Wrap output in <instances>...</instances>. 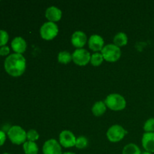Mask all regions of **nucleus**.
<instances>
[{
	"label": "nucleus",
	"mask_w": 154,
	"mask_h": 154,
	"mask_svg": "<svg viewBox=\"0 0 154 154\" xmlns=\"http://www.w3.org/2000/svg\"><path fill=\"white\" fill-rule=\"evenodd\" d=\"M5 69L11 76L19 77L25 72L26 69V61L22 54H10L5 60Z\"/></svg>",
	"instance_id": "f257e3e1"
},
{
	"label": "nucleus",
	"mask_w": 154,
	"mask_h": 154,
	"mask_svg": "<svg viewBox=\"0 0 154 154\" xmlns=\"http://www.w3.org/2000/svg\"><path fill=\"white\" fill-rule=\"evenodd\" d=\"M107 108L112 111H122L126 106V101L123 96L118 93H111L108 95L105 100Z\"/></svg>",
	"instance_id": "f03ea898"
},
{
	"label": "nucleus",
	"mask_w": 154,
	"mask_h": 154,
	"mask_svg": "<svg viewBox=\"0 0 154 154\" xmlns=\"http://www.w3.org/2000/svg\"><path fill=\"white\" fill-rule=\"evenodd\" d=\"M8 136L14 144H24L26 140V132L20 126H13L8 131Z\"/></svg>",
	"instance_id": "7ed1b4c3"
},
{
	"label": "nucleus",
	"mask_w": 154,
	"mask_h": 154,
	"mask_svg": "<svg viewBox=\"0 0 154 154\" xmlns=\"http://www.w3.org/2000/svg\"><path fill=\"white\" fill-rule=\"evenodd\" d=\"M102 54L104 60L110 63H114L120 60L121 57V50L114 44L105 45L102 50Z\"/></svg>",
	"instance_id": "20e7f679"
},
{
	"label": "nucleus",
	"mask_w": 154,
	"mask_h": 154,
	"mask_svg": "<svg viewBox=\"0 0 154 154\" xmlns=\"http://www.w3.org/2000/svg\"><path fill=\"white\" fill-rule=\"evenodd\" d=\"M59 33V27L55 23H45L40 28V35L43 39L50 41L57 37Z\"/></svg>",
	"instance_id": "39448f33"
},
{
	"label": "nucleus",
	"mask_w": 154,
	"mask_h": 154,
	"mask_svg": "<svg viewBox=\"0 0 154 154\" xmlns=\"http://www.w3.org/2000/svg\"><path fill=\"white\" fill-rule=\"evenodd\" d=\"M126 135V131L120 125H113L107 131V138L111 142H119Z\"/></svg>",
	"instance_id": "423d86ee"
},
{
	"label": "nucleus",
	"mask_w": 154,
	"mask_h": 154,
	"mask_svg": "<svg viewBox=\"0 0 154 154\" xmlns=\"http://www.w3.org/2000/svg\"><path fill=\"white\" fill-rule=\"evenodd\" d=\"M90 52L84 48L76 49L72 54V61L79 66H87L90 62Z\"/></svg>",
	"instance_id": "0eeeda50"
},
{
	"label": "nucleus",
	"mask_w": 154,
	"mask_h": 154,
	"mask_svg": "<svg viewBox=\"0 0 154 154\" xmlns=\"http://www.w3.org/2000/svg\"><path fill=\"white\" fill-rule=\"evenodd\" d=\"M59 140H60L59 142L62 147L65 148H70V147H75L77 138L71 131L63 130L60 132Z\"/></svg>",
	"instance_id": "6e6552de"
},
{
	"label": "nucleus",
	"mask_w": 154,
	"mask_h": 154,
	"mask_svg": "<svg viewBox=\"0 0 154 154\" xmlns=\"http://www.w3.org/2000/svg\"><path fill=\"white\" fill-rule=\"evenodd\" d=\"M42 152L43 154H63L62 146L59 141L54 138L45 141L42 147Z\"/></svg>",
	"instance_id": "1a4fd4ad"
},
{
	"label": "nucleus",
	"mask_w": 154,
	"mask_h": 154,
	"mask_svg": "<svg viewBox=\"0 0 154 154\" xmlns=\"http://www.w3.org/2000/svg\"><path fill=\"white\" fill-rule=\"evenodd\" d=\"M88 46L92 51L95 52L102 51L105 47V42L103 38L97 34L92 35L88 40Z\"/></svg>",
	"instance_id": "9d476101"
},
{
	"label": "nucleus",
	"mask_w": 154,
	"mask_h": 154,
	"mask_svg": "<svg viewBox=\"0 0 154 154\" xmlns=\"http://www.w3.org/2000/svg\"><path fill=\"white\" fill-rule=\"evenodd\" d=\"M72 45L77 48L80 49L82 48L87 42V35L82 31H76L72 34L71 38Z\"/></svg>",
	"instance_id": "9b49d317"
},
{
	"label": "nucleus",
	"mask_w": 154,
	"mask_h": 154,
	"mask_svg": "<svg viewBox=\"0 0 154 154\" xmlns=\"http://www.w3.org/2000/svg\"><path fill=\"white\" fill-rule=\"evenodd\" d=\"M62 16H63L62 11L56 6H51L48 8L45 11V17L48 20L49 22H57L61 20Z\"/></svg>",
	"instance_id": "f8f14e48"
},
{
	"label": "nucleus",
	"mask_w": 154,
	"mask_h": 154,
	"mask_svg": "<svg viewBox=\"0 0 154 154\" xmlns=\"http://www.w3.org/2000/svg\"><path fill=\"white\" fill-rule=\"evenodd\" d=\"M141 144L145 151L154 153V132H145L142 136Z\"/></svg>",
	"instance_id": "ddd939ff"
},
{
	"label": "nucleus",
	"mask_w": 154,
	"mask_h": 154,
	"mask_svg": "<svg viewBox=\"0 0 154 154\" xmlns=\"http://www.w3.org/2000/svg\"><path fill=\"white\" fill-rule=\"evenodd\" d=\"M11 48L16 54H22L26 51L27 48V44L25 39L20 36L15 37L11 42Z\"/></svg>",
	"instance_id": "4468645a"
},
{
	"label": "nucleus",
	"mask_w": 154,
	"mask_h": 154,
	"mask_svg": "<svg viewBox=\"0 0 154 154\" xmlns=\"http://www.w3.org/2000/svg\"><path fill=\"white\" fill-rule=\"evenodd\" d=\"M107 106L105 102L98 101L92 107V112L96 117H101L106 112Z\"/></svg>",
	"instance_id": "2eb2a0df"
},
{
	"label": "nucleus",
	"mask_w": 154,
	"mask_h": 154,
	"mask_svg": "<svg viewBox=\"0 0 154 154\" xmlns=\"http://www.w3.org/2000/svg\"><path fill=\"white\" fill-rule=\"evenodd\" d=\"M23 149L25 154H38L39 151L37 144L34 141H26L23 144Z\"/></svg>",
	"instance_id": "dca6fc26"
},
{
	"label": "nucleus",
	"mask_w": 154,
	"mask_h": 154,
	"mask_svg": "<svg viewBox=\"0 0 154 154\" xmlns=\"http://www.w3.org/2000/svg\"><path fill=\"white\" fill-rule=\"evenodd\" d=\"M114 45L117 46L118 48L123 47L127 45L128 43V37L126 33L124 32H118L115 35L114 37Z\"/></svg>",
	"instance_id": "f3484780"
},
{
	"label": "nucleus",
	"mask_w": 154,
	"mask_h": 154,
	"mask_svg": "<svg viewBox=\"0 0 154 154\" xmlns=\"http://www.w3.org/2000/svg\"><path fill=\"white\" fill-rule=\"evenodd\" d=\"M122 154H141V151L138 145L130 143L123 147Z\"/></svg>",
	"instance_id": "a211bd4d"
},
{
	"label": "nucleus",
	"mask_w": 154,
	"mask_h": 154,
	"mask_svg": "<svg viewBox=\"0 0 154 154\" xmlns=\"http://www.w3.org/2000/svg\"><path fill=\"white\" fill-rule=\"evenodd\" d=\"M57 60L62 64H68L72 60V54H71L69 51H61L57 55Z\"/></svg>",
	"instance_id": "6ab92c4d"
},
{
	"label": "nucleus",
	"mask_w": 154,
	"mask_h": 154,
	"mask_svg": "<svg viewBox=\"0 0 154 154\" xmlns=\"http://www.w3.org/2000/svg\"><path fill=\"white\" fill-rule=\"evenodd\" d=\"M104 57L102 56V53L96 52L94 53L91 55V58H90V63L93 65V66H99L104 61Z\"/></svg>",
	"instance_id": "aec40b11"
},
{
	"label": "nucleus",
	"mask_w": 154,
	"mask_h": 154,
	"mask_svg": "<svg viewBox=\"0 0 154 154\" xmlns=\"http://www.w3.org/2000/svg\"><path fill=\"white\" fill-rule=\"evenodd\" d=\"M88 139L85 136H80L77 138L75 147L78 149H84L88 146Z\"/></svg>",
	"instance_id": "412c9836"
},
{
	"label": "nucleus",
	"mask_w": 154,
	"mask_h": 154,
	"mask_svg": "<svg viewBox=\"0 0 154 154\" xmlns=\"http://www.w3.org/2000/svg\"><path fill=\"white\" fill-rule=\"evenodd\" d=\"M39 138V134L35 129H30L26 132V139L29 141H37Z\"/></svg>",
	"instance_id": "4be33fe9"
},
{
	"label": "nucleus",
	"mask_w": 154,
	"mask_h": 154,
	"mask_svg": "<svg viewBox=\"0 0 154 154\" xmlns=\"http://www.w3.org/2000/svg\"><path fill=\"white\" fill-rule=\"evenodd\" d=\"M144 130L146 132H154V118H150L144 123Z\"/></svg>",
	"instance_id": "5701e85b"
},
{
	"label": "nucleus",
	"mask_w": 154,
	"mask_h": 154,
	"mask_svg": "<svg viewBox=\"0 0 154 154\" xmlns=\"http://www.w3.org/2000/svg\"><path fill=\"white\" fill-rule=\"evenodd\" d=\"M9 39L8 33L5 30L0 29V47L5 46Z\"/></svg>",
	"instance_id": "b1692460"
},
{
	"label": "nucleus",
	"mask_w": 154,
	"mask_h": 154,
	"mask_svg": "<svg viewBox=\"0 0 154 154\" xmlns=\"http://www.w3.org/2000/svg\"><path fill=\"white\" fill-rule=\"evenodd\" d=\"M10 53V48L8 46H3L0 48V55L2 56H8ZM9 56V55H8Z\"/></svg>",
	"instance_id": "393cba45"
},
{
	"label": "nucleus",
	"mask_w": 154,
	"mask_h": 154,
	"mask_svg": "<svg viewBox=\"0 0 154 154\" xmlns=\"http://www.w3.org/2000/svg\"><path fill=\"white\" fill-rule=\"evenodd\" d=\"M6 140V135L3 131L0 130V147L5 144Z\"/></svg>",
	"instance_id": "a878e982"
},
{
	"label": "nucleus",
	"mask_w": 154,
	"mask_h": 154,
	"mask_svg": "<svg viewBox=\"0 0 154 154\" xmlns=\"http://www.w3.org/2000/svg\"><path fill=\"white\" fill-rule=\"evenodd\" d=\"M141 154H153V153H150V152L144 151V152H141Z\"/></svg>",
	"instance_id": "bb28decb"
},
{
	"label": "nucleus",
	"mask_w": 154,
	"mask_h": 154,
	"mask_svg": "<svg viewBox=\"0 0 154 154\" xmlns=\"http://www.w3.org/2000/svg\"><path fill=\"white\" fill-rule=\"evenodd\" d=\"M63 154H76V153H72V152H66V153H63Z\"/></svg>",
	"instance_id": "cd10ccee"
},
{
	"label": "nucleus",
	"mask_w": 154,
	"mask_h": 154,
	"mask_svg": "<svg viewBox=\"0 0 154 154\" xmlns=\"http://www.w3.org/2000/svg\"><path fill=\"white\" fill-rule=\"evenodd\" d=\"M3 154H11V153H3Z\"/></svg>",
	"instance_id": "c85d7f7f"
},
{
	"label": "nucleus",
	"mask_w": 154,
	"mask_h": 154,
	"mask_svg": "<svg viewBox=\"0 0 154 154\" xmlns=\"http://www.w3.org/2000/svg\"><path fill=\"white\" fill-rule=\"evenodd\" d=\"M0 56H1V55H0Z\"/></svg>",
	"instance_id": "c756f323"
}]
</instances>
